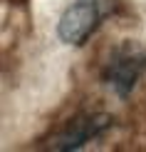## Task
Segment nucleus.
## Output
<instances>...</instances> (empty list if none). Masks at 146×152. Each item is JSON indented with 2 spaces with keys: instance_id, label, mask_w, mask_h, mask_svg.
<instances>
[{
  "instance_id": "obj_1",
  "label": "nucleus",
  "mask_w": 146,
  "mask_h": 152,
  "mask_svg": "<svg viewBox=\"0 0 146 152\" xmlns=\"http://www.w3.org/2000/svg\"><path fill=\"white\" fill-rule=\"evenodd\" d=\"M114 0H72L57 23L60 40L67 45H84L99 23L114 12Z\"/></svg>"
},
{
  "instance_id": "obj_2",
  "label": "nucleus",
  "mask_w": 146,
  "mask_h": 152,
  "mask_svg": "<svg viewBox=\"0 0 146 152\" xmlns=\"http://www.w3.org/2000/svg\"><path fill=\"white\" fill-rule=\"evenodd\" d=\"M144 67H146V50L131 40H124L104 65V82L119 97H129Z\"/></svg>"
},
{
  "instance_id": "obj_3",
  "label": "nucleus",
  "mask_w": 146,
  "mask_h": 152,
  "mask_svg": "<svg viewBox=\"0 0 146 152\" xmlns=\"http://www.w3.org/2000/svg\"><path fill=\"white\" fill-rule=\"evenodd\" d=\"M109 125H111V117H106V115H94V117H84V120H74L72 127H69L65 135L57 140L55 147H57V150L79 147V145H84L87 140L97 137L99 132H104Z\"/></svg>"
}]
</instances>
